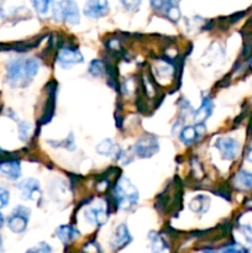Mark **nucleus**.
I'll list each match as a JSON object with an SVG mask.
<instances>
[{
  "instance_id": "17",
  "label": "nucleus",
  "mask_w": 252,
  "mask_h": 253,
  "mask_svg": "<svg viewBox=\"0 0 252 253\" xmlns=\"http://www.w3.org/2000/svg\"><path fill=\"white\" fill-rule=\"evenodd\" d=\"M235 182L237 187L242 189H252V173L241 169L235 175Z\"/></svg>"
},
{
  "instance_id": "25",
  "label": "nucleus",
  "mask_w": 252,
  "mask_h": 253,
  "mask_svg": "<svg viewBox=\"0 0 252 253\" xmlns=\"http://www.w3.org/2000/svg\"><path fill=\"white\" fill-rule=\"evenodd\" d=\"M26 253H52V247L46 242H41L37 246L30 249Z\"/></svg>"
},
{
  "instance_id": "8",
  "label": "nucleus",
  "mask_w": 252,
  "mask_h": 253,
  "mask_svg": "<svg viewBox=\"0 0 252 253\" xmlns=\"http://www.w3.org/2000/svg\"><path fill=\"white\" fill-rule=\"evenodd\" d=\"M19 190L21 192V195L26 200H37L41 197V189H40V183L34 178L22 180L17 185Z\"/></svg>"
},
{
  "instance_id": "12",
  "label": "nucleus",
  "mask_w": 252,
  "mask_h": 253,
  "mask_svg": "<svg viewBox=\"0 0 252 253\" xmlns=\"http://www.w3.org/2000/svg\"><path fill=\"white\" fill-rule=\"evenodd\" d=\"M56 236L63 242L64 245H68L71 242L76 241L79 236H81V232L78 231V229L72 225H62L58 229L56 230Z\"/></svg>"
},
{
  "instance_id": "31",
  "label": "nucleus",
  "mask_w": 252,
  "mask_h": 253,
  "mask_svg": "<svg viewBox=\"0 0 252 253\" xmlns=\"http://www.w3.org/2000/svg\"><path fill=\"white\" fill-rule=\"evenodd\" d=\"M2 225H4V216H2V214L0 212V229L2 227Z\"/></svg>"
},
{
  "instance_id": "16",
  "label": "nucleus",
  "mask_w": 252,
  "mask_h": 253,
  "mask_svg": "<svg viewBox=\"0 0 252 253\" xmlns=\"http://www.w3.org/2000/svg\"><path fill=\"white\" fill-rule=\"evenodd\" d=\"M48 93L49 96L47 99V105L46 109H44V114L42 116V120L40 121V124H46L51 120L52 115H53L54 111V98H56V86L54 88H51V85H48Z\"/></svg>"
},
{
  "instance_id": "29",
  "label": "nucleus",
  "mask_w": 252,
  "mask_h": 253,
  "mask_svg": "<svg viewBox=\"0 0 252 253\" xmlns=\"http://www.w3.org/2000/svg\"><path fill=\"white\" fill-rule=\"evenodd\" d=\"M240 230H241L242 235L245 236V240L252 246V226H250V225H244V226L240 227Z\"/></svg>"
},
{
  "instance_id": "2",
  "label": "nucleus",
  "mask_w": 252,
  "mask_h": 253,
  "mask_svg": "<svg viewBox=\"0 0 252 253\" xmlns=\"http://www.w3.org/2000/svg\"><path fill=\"white\" fill-rule=\"evenodd\" d=\"M114 199L116 207L131 210L138 202V192L127 178H120L114 188Z\"/></svg>"
},
{
  "instance_id": "7",
  "label": "nucleus",
  "mask_w": 252,
  "mask_h": 253,
  "mask_svg": "<svg viewBox=\"0 0 252 253\" xmlns=\"http://www.w3.org/2000/svg\"><path fill=\"white\" fill-rule=\"evenodd\" d=\"M84 61V57L77 48H67L61 49V52L57 56V62L62 68H69L71 66L77 63H82Z\"/></svg>"
},
{
  "instance_id": "5",
  "label": "nucleus",
  "mask_w": 252,
  "mask_h": 253,
  "mask_svg": "<svg viewBox=\"0 0 252 253\" xmlns=\"http://www.w3.org/2000/svg\"><path fill=\"white\" fill-rule=\"evenodd\" d=\"M30 210L25 207H16L7 219V225L9 229L15 234H21L26 230L27 224H29Z\"/></svg>"
},
{
  "instance_id": "1",
  "label": "nucleus",
  "mask_w": 252,
  "mask_h": 253,
  "mask_svg": "<svg viewBox=\"0 0 252 253\" xmlns=\"http://www.w3.org/2000/svg\"><path fill=\"white\" fill-rule=\"evenodd\" d=\"M40 63L35 58H15L6 66V81L14 88L26 86L39 72Z\"/></svg>"
},
{
  "instance_id": "23",
  "label": "nucleus",
  "mask_w": 252,
  "mask_h": 253,
  "mask_svg": "<svg viewBox=\"0 0 252 253\" xmlns=\"http://www.w3.org/2000/svg\"><path fill=\"white\" fill-rule=\"evenodd\" d=\"M166 16H167L170 21L173 22L178 21V19L180 17V11L179 9H178V2H174V4L168 9V11L166 12Z\"/></svg>"
},
{
  "instance_id": "9",
  "label": "nucleus",
  "mask_w": 252,
  "mask_h": 253,
  "mask_svg": "<svg viewBox=\"0 0 252 253\" xmlns=\"http://www.w3.org/2000/svg\"><path fill=\"white\" fill-rule=\"evenodd\" d=\"M132 240L131 237L130 232H128L127 226L125 224H121L116 227L115 232H114L113 237H111V241H110V246L111 249L118 251V250L124 249L126 245H128Z\"/></svg>"
},
{
  "instance_id": "19",
  "label": "nucleus",
  "mask_w": 252,
  "mask_h": 253,
  "mask_svg": "<svg viewBox=\"0 0 252 253\" xmlns=\"http://www.w3.org/2000/svg\"><path fill=\"white\" fill-rule=\"evenodd\" d=\"M200 136L198 135L197 130H195V126H187V127H183L182 132H180V140L184 145L189 146L193 145L194 142H197L199 140Z\"/></svg>"
},
{
  "instance_id": "30",
  "label": "nucleus",
  "mask_w": 252,
  "mask_h": 253,
  "mask_svg": "<svg viewBox=\"0 0 252 253\" xmlns=\"http://www.w3.org/2000/svg\"><path fill=\"white\" fill-rule=\"evenodd\" d=\"M246 160L249 161V162L252 163V145L249 146V148H247V151H246Z\"/></svg>"
},
{
  "instance_id": "4",
  "label": "nucleus",
  "mask_w": 252,
  "mask_h": 253,
  "mask_svg": "<svg viewBox=\"0 0 252 253\" xmlns=\"http://www.w3.org/2000/svg\"><path fill=\"white\" fill-rule=\"evenodd\" d=\"M158 140L153 135H145L136 141L132 151L133 155L140 158H151L158 152Z\"/></svg>"
},
{
  "instance_id": "15",
  "label": "nucleus",
  "mask_w": 252,
  "mask_h": 253,
  "mask_svg": "<svg viewBox=\"0 0 252 253\" xmlns=\"http://www.w3.org/2000/svg\"><path fill=\"white\" fill-rule=\"evenodd\" d=\"M96 152L100 153L103 156H116L119 158L121 151L119 150L118 146L113 142L111 140L106 138V140L101 141L98 146H96Z\"/></svg>"
},
{
  "instance_id": "33",
  "label": "nucleus",
  "mask_w": 252,
  "mask_h": 253,
  "mask_svg": "<svg viewBox=\"0 0 252 253\" xmlns=\"http://www.w3.org/2000/svg\"><path fill=\"white\" fill-rule=\"evenodd\" d=\"M250 131H252V118H251V123H250Z\"/></svg>"
},
{
  "instance_id": "24",
  "label": "nucleus",
  "mask_w": 252,
  "mask_h": 253,
  "mask_svg": "<svg viewBox=\"0 0 252 253\" xmlns=\"http://www.w3.org/2000/svg\"><path fill=\"white\" fill-rule=\"evenodd\" d=\"M222 253H250V251L246 247L242 246V245L232 244L225 247V249L222 250Z\"/></svg>"
},
{
  "instance_id": "10",
  "label": "nucleus",
  "mask_w": 252,
  "mask_h": 253,
  "mask_svg": "<svg viewBox=\"0 0 252 253\" xmlns=\"http://www.w3.org/2000/svg\"><path fill=\"white\" fill-rule=\"evenodd\" d=\"M109 4L106 1H88L84 5V14L89 17H101L108 14Z\"/></svg>"
},
{
  "instance_id": "11",
  "label": "nucleus",
  "mask_w": 252,
  "mask_h": 253,
  "mask_svg": "<svg viewBox=\"0 0 252 253\" xmlns=\"http://www.w3.org/2000/svg\"><path fill=\"white\" fill-rule=\"evenodd\" d=\"M85 220L89 224L96 225V226H103L108 221V214L101 207L89 208L85 211Z\"/></svg>"
},
{
  "instance_id": "14",
  "label": "nucleus",
  "mask_w": 252,
  "mask_h": 253,
  "mask_svg": "<svg viewBox=\"0 0 252 253\" xmlns=\"http://www.w3.org/2000/svg\"><path fill=\"white\" fill-rule=\"evenodd\" d=\"M212 108H214V104L212 100L208 96L203 98V103L200 105V108L198 109L194 113V121L197 124H203L212 113Z\"/></svg>"
},
{
  "instance_id": "27",
  "label": "nucleus",
  "mask_w": 252,
  "mask_h": 253,
  "mask_svg": "<svg viewBox=\"0 0 252 253\" xmlns=\"http://www.w3.org/2000/svg\"><path fill=\"white\" fill-rule=\"evenodd\" d=\"M30 131H31V125L27 123H20L19 125V135L20 138L22 141H26V138L29 137Z\"/></svg>"
},
{
  "instance_id": "32",
  "label": "nucleus",
  "mask_w": 252,
  "mask_h": 253,
  "mask_svg": "<svg viewBox=\"0 0 252 253\" xmlns=\"http://www.w3.org/2000/svg\"><path fill=\"white\" fill-rule=\"evenodd\" d=\"M4 252V246H2V240L1 237H0V253Z\"/></svg>"
},
{
  "instance_id": "3",
  "label": "nucleus",
  "mask_w": 252,
  "mask_h": 253,
  "mask_svg": "<svg viewBox=\"0 0 252 253\" xmlns=\"http://www.w3.org/2000/svg\"><path fill=\"white\" fill-rule=\"evenodd\" d=\"M52 12L54 21H66L72 25L79 22L78 5L74 1L52 2Z\"/></svg>"
},
{
  "instance_id": "28",
  "label": "nucleus",
  "mask_w": 252,
  "mask_h": 253,
  "mask_svg": "<svg viewBox=\"0 0 252 253\" xmlns=\"http://www.w3.org/2000/svg\"><path fill=\"white\" fill-rule=\"evenodd\" d=\"M9 198H10L9 192H7L5 188L0 187V209H2V208H5L7 204H9Z\"/></svg>"
},
{
  "instance_id": "6",
  "label": "nucleus",
  "mask_w": 252,
  "mask_h": 253,
  "mask_svg": "<svg viewBox=\"0 0 252 253\" xmlns=\"http://www.w3.org/2000/svg\"><path fill=\"white\" fill-rule=\"evenodd\" d=\"M215 147L219 150L222 160L232 161L236 158L240 150L239 141L232 137H220L215 141Z\"/></svg>"
},
{
  "instance_id": "18",
  "label": "nucleus",
  "mask_w": 252,
  "mask_h": 253,
  "mask_svg": "<svg viewBox=\"0 0 252 253\" xmlns=\"http://www.w3.org/2000/svg\"><path fill=\"white\" fill-rule=\"evenodd\" d=\"M148 237H150L152 253H162L165 250L168 249L167 242L165 241V239L158 234H156V232H150Z\"/></svg>"
},
{
  "instance_id": "22",
  "label": "nucleus",
  "mask_w": 252,
  "mask_h": 253,
  "mask_svg": "<svg viewBox=\"0 0 252 253\" xmlns=\"http://www.w3.org/2000/svg\"><path fill=\"white\" fill-rule=\"evenodd\" d=\"M82 253H103L100 245L95 241H89L82 249Z\"/></svg>"
},
{
  "instance_id": "21",
  "label": "nucleus",
  "mask_w": 252,
  "mask_h": 253,
  "mask_svg": "<svg viewBox=\"0 0 252 253\" xmlns=\"http://www.w3.org/2000/svg\"><path fill=\"white\" fill-rule=\"evenodd\" d=\"M89 73L93 77H101L104 73H105V64L101 61H93L89 66Z\"/></svg>"
},
{
  "instance_id": "13",
  "label": "nucleus",
  "mask_w": 252,
  "mask_h": 253,
  "mask_svg": "<svg viewBox=\"0 0 252 253\" xmlns=\"http://www.w3.org/2000/svg\"><path fill=\"white\" fill-rule=\"evenodd\" d=\"M0 172L6 175L9 179L16 180L21 175V166L19 161H4L0 162Z\"/></svg>"
},
{
  "instance_id": "20",
  "label": "nucleus",
  "mask_w": 252,
  "mask_h": 253,
  "mask_svg": "<svg viewBox=\"0 0 252 253\" xmlns=\"http://www.w3.org/2000/svg\"><path fill=\"white\" fill-rule=\"evenodd\" d=\"M210 205V199L204 195H199V197L194 198V199L190 202V208H192L193 211L198 212V214H203L208 210Z\"/></svg>"
},
{
  "instance_id": "26",
  "label": "nucleus",
  "mask_w": 252,
  "mask_h": 253,
  "mask_svg": "<svg viewBox=\"0 0 252 253\" xmlns=\"http://www.w3.org/2000/svg\"><path fill=\"white\" fill-rule=\"evenodd\" d=\"M32 5H34V7L36 9V11L39 12V14L44 15V14H47V11H48L51 2L49 1H32Z\"/></svg>"
}]
</instances>
